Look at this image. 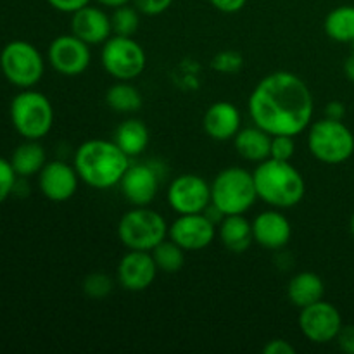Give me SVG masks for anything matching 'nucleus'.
<instances>
[{
	"label": "nucleus",
	"mask_w": 354,
	"mask_h": 354,
	"mask_svg": "<svg viewBox=\"0 0 354 354\" xmlns=\"http://www.w3.org/2000/svg\"><path fill=\"white\" fill-rule=\"evenodd\" d=\"M252 123L273 135L297 137L310 128L315 100L310 86L301 76L289 71L266 75L248 100Z\"/></svg>",
	"instance_id": "nucleus-1"
},
{
	"label": "nucleus",
	"mask_w": 354,
	"mask_h": 354,
	"mask_svg": "<svg viewBox=\"0 0 354 354\" xmlns=\"http://www.w3.org/2000/svg\"><path fill=\"white\" fill-rule=\"evenodd\" d=\"M73 166L83 183L92 189L106 190L120 185L130 166V158L118 147L114 140L92 138L76 149Z\"/></svg>",
	"instance_id": "nucleus-2"
},
{
	"label": "nucleus",
	"mask_w": 354,
	"mask_h": 354,
	"mask_svg": "<svg viewBox=\"0 0 354 354\" xmlns=\"http://www.w3.org/2000/svg\"><path fill=\"white\" fill-rule=\"evenodd\" d=\"M258 197L277 209H289L297 206L306 194V182L290 161L268 158L258 162L252 173Z\"/></svg>",
	"instance_id": "nucleus-3"
},
{
	"label": "nucleus",
	"mask_w": 354,
	"mask_h": 354,
	"mask_svg": "<svg viewBox=\"0 0 354 354\" xmlns=\"http://www.w3.org/2000/svg\"><path fill=\"white\" fill-rule=\"evenodd\" d=\"M258 199L254 176L241 166L221 169L211 183V204L223 216L248 213Z\"/></svg>",
	"instance_id": "nucleus-4"
},
{
	"label": "nucleus",
	"mask_w": 354,
	"mask_h": 354,
	"mask_svg": "<svg viewBox=\"0 0 354 354\" xmlns=\"http://www.w3.org/2000/svg\"><path fill=\"white\" fill-rule=\"evenodd\" d=\"M169 227L165 216L149 206H133L118 223V239L131 251H149L166 241Z\"/></svg>",
	"instance_id": "nucleus-5"
},
{
	"label": "nucleus",
	"mask_w": 354,
	"mask_h": 354,
	"mask_svg": "<svg viewBox=\"0 0 354 354\" xmlns=\"http://www.w3.org/2000/svg\"><path fill=\"white\" fill-rule=\"evenodd\" d=\"M10 121L21 137L40 140L54 127V107L41 92L24 88L10 102Z\"/></svg>",
	"instance_id": "nucleus-6"
},
{
	"label": "nucleus",
	"mask_w": 354,
	"mask_h": 354,
	"mask_svg": "<svg viewBox=\"0 0 354 354\" xmlns=\"http://www.w3.org/2000/svg\"><path fill=\"white\" fill-rule=\"evenodd\" d=\"M308 149L324 165H342L354 154V135L342 121L324 118L310 124Z\"/></svg>",
	"instance_id": "nucleus-7"
},
{
	"label": "nucleus",
	"mask_w": 354,
	"mask_h": 354,
	"mask_svg": "<svg viewBox=\"0 0 354 354\" xmlns=\"http://www.w3.org/2000/svg\"><path fill=\"white\" fill-rule=\"evenodd\" d=\"M0 69L9 83L19 88H31L44 76L45 62L33 44L14 40L0 52Z\"/></svg>",
	"instance_id": "nucleus-8"
},
{
	"label": "nucleus",
	"mask_w": 354,
	"mask_h": 354,
	"mask_svg": "<svg viewBox=\"0 0 354 354\" xmlns=\"http://www.w3.org/2000/svg\"><path fill=\"white\" fill-rule=\"evenodd\" d=\"M100 62L107 75L118 82H131L142 75L147 64L144 47L131 37L114 35L102 45Z\"/></svg>",
	"instance_id": "nucleus-9"
},
{
	"label": "nucleus",
	"mask_w": 354,
	"mask_h": 354,
	"mask_svg": "<svg viewBox=\"0 0 354 354\" xmlns=\"http://www.w3.org/2000/svg\"><path fill=\"white\" fill-rule=\"evenodd\" d=\"M168 204L175 213H204L211 204V185L199 175L183 173L168 187Z\"/></svg>",
	"instance_id": "nucleus-10"
},
{
	"label": "nucleus",
	"mask_w": 354,
	"mask_h": 354,
	"mask_svg": "<svg viewBox=\"0 0 354 354\" xmlns=\"http://www.w3.org/2000/svg\"><path fill=\"white\" fill-rule=\"evenodd\" d=\"M299 328L308 341L315 344H327L335 341L341 332L342 317L334 304L322 299L301 310Z\"/></svg>",
	"instance_id": "nucleus-11"
},
{
	"label": "nucleus",
	"mask_w": 354,
	"mask_h": 354,
	"mask_svg": "<svg viewBox=\"0 0 354 354\" xmlns=\"http://www.w3.org/2000/svg\"><path fill=\"white\" fill-rule=\"evenodd\" d=\"M48 64L64 76H78L86 71L92 61L90 45L75 35H59L47 50Z\"/></svg>",
	"instance_id": "nucleus-12"
},
{
	"label": "nucleus",
	"mask_w": 354,
	"mask_h": 354,
	"mask_svg": "<svg viewBox=\"0 0 354 354\" xmlns=\"http://www.w3.org/2000/svg\"><path fill=\"white\" fill-rule=\"evenodd\" d=\"M168 237L183 251H203L216 237V223L204 213L180 214L169 227Z\"/></svg>",
	"instance_id": "nucleus-13"
},
{
	"label": "nucleus",
	"mask_w": 354,
	"mask_h": 354,
	"mask_svg": "<svg viewBox=\"0 0 354 354\" xmlns=\"http://www.w3.org/2000/svg\"><path fill=\"white\" fill-rule=\"evenodd\" d=\"M158 265L149 251H131L118 263V282L130 292H142L149 289L158 275Z\"/></svg>",
	"instance_id": "nucleus-14"
},
{
	"label": "nucleus",
	"mask_w": 354,
	"mask_h": 354,
	"mask_svg": "<svg viewBox=\"0 0 354 354\" xmlns=\"http://www.w3.org/2000/svg\"><path fill=\"white\" fill-rule=\"evenodd\" d=\"M80 176L75 166L64 161H50L38 173V187L52 203H64L78 190Z\"/></svg>",
	"instance_id": "nucleus-15"
},
{
	"label": "nucleus",
	"mask_w": 354,
	"mask_h": 354,
	"mask_svg": "<svg viewBox=\"0 0 354 354\" xmlns=\"http://www.w3.org/2000/svg\"><path fill=\"white\" fill-rule=\"evenodd\" d=\"M120 190L131 206H149L159 190V176L149 165H130L120 182Z\"/></svg>",
	"instance_id": "nucleus-16"
},
{
	"label": "nucleus",
	"mask_w": 354,
	"mask_h": 354,
	"mask_svg": "<svg viewBox=\"0 0 354 354\" xmlns=\"http://www.w3.org/2000/svg\"><path fill=\"white\" fill-rule=\"evenodd\" d=\"M292 235L289 218L277 207L263 211L252 220V237L261 248L270 251H280L286 248Z\"/></svg>",
	"instance_id": "nucleus-17"
},
{
	"label": "nucleus",
	"mask_w": 354,
	"mask_h": 354,
	"mask_svg": "<svg viewBox=\"0 0 354 354\" xmlns=\"http://www.w3.org/2000/svg\"><path fill=\"white\" fill-rule=\"evenodd\" d=\"M71 33L88 45L104 44L113 33L111 17L95 6H85L73 12Z\"/></svg>",
	"instance_id": "nucleus-18"
},
{
	"label": "nucleus",
	"mask_w": 354,
	"mask_h": 354,
	"mask_svg": "<svg viewBox=\"0 0 354 354\" xmlns=\"http://www.w3.org/2000/svg\"><path fill=\"white\" fill-rule=\"evenodd\" d=\"M242 116L237 106L228 100H218L211 104L203 118L204 131L214 140H232L241 130Z\"/></svg>",
	"instance_id": "nucleus-19"
},
{
	"label": "nucleus",
	"mask_w": 354,
	"mask_h": 354,
	"mask_svg": "<svg viewBox=\"0 0 354 354\" xmlns=\"http://www.w3.org/2000/svg\"><path fill=\"white\" fill-rule=\"evenodd\" d=\"M234 145L242 159L251 162H261L270 158L272 151V135L259 127L241 128L234 137Z\"/></svg>",
	"instance_id": "nucleus-20"
},
{
	"label": "nucleus",
	"mask_w": 354,
	"mask_h": 354,
	"mask_svg": "<svg viewBox=\"0 0 354 354\" xmlns=\"http://www.w3.org/2000/svg\"><path fill=\"white\" fill-rule=\"evenodd\" d=\"M325 283L317 273L301 272L290 279L287 286V297L297 308H306L310 304L324 299Z\"/></svg>",
	"instance_id": "nucleus-21"
},
{
	"label": "nucleus",
	"mask_w": 354,
	"mask_h": 354,
	"mask_svg": "<svg viewBox=\"0 0 354 354\" xmlns=\"http://www.w3.org/2000/svg\"><path fill=\"white\" fill-rule=\"evenodd\" d=\"M220 239L225 248L232 252H244L251 248L252 223L244 214H228L220 221Z\"/></svg>",
	"instance_id": "nucleus-22"
},
{
	"label": "nucleus",
	"mask_w": 354,
	"mask_h": 354,
	"mask_svg": "<svg viewBox=\"0 0 354 354\" xmlns=\"http://www.w3.org/2000/svg\"><path fill=\"white\" fill-rule=\"evenodd\" d=\"M114 142L128 158L140 156L151 142V131L144 121L131 118V120L120 123V127L116 128V133H114Z\"/></svg>",
	"instance_id": "nucleus-23"
},
{
	"label": "nucleus",
	"mask_w": 354,
	"mask_h": 354,
	"mask_svg": "<svg viewBox=\"0 0 354 354\" xmlns=\"http://www.w3.org/2000/svg\"><path fill=\"white\" fill-rule=\"evenodd\" d=\"M9 161L19 178H28L41 171V168L47 165V154L38 140H26L17 145Z\"/></svg>",
	"instance_id": "nucleus-24"
},
{
	"label": "nucleus",
	"mask_w": 354,
	"mask_h": 354,
	"mask_svg": "<svg viewBox=\"0 0 354 354\" xmlns=\"http://www.w3.org/2000/svg\"><path fill=\"white\" fill-rule=\"evenodd\" d=\"M324 30L330 40L339 44L354 41V6H339L327 14Z\"/></svg>",
	"instance_id": "nucleus-25"
},
{
	"label": "nucleus",
	"mask_w": 354,
	"mask_h": 354,
	"mask_svg": "<svg viewBox=\"0 0 354 354\" xmlns=\"http://www.w3.org/2000/svg\"><path fill=\"white\" fill-rule=\"evenodd\" d=\"M106 102L116 113H137L142 107V95L130 82H118L107 88Z\"/></svg>",
	"instance_id": "nucleus-26"
},
{
	"label": "nucleus",
	"mask_w": 354,
	"mask_h": 354,
	"mask_svg": "<svg viewBox=\"0 0 354 354\" xmlns=\"http://www.w3.org/2000/svg\"><path fill=\"white\" fill-rule=\"evenodd\" d=\"M183 252L185 251L169 239V241H162L161 244L156 245L151 251V254L154 258L156 265H158L159 272L176 273L182 270L183 263H185V254Z\"/></svg>",
	"instance_id": "nucleus-27"
},
{
	"label": "nucleus",
	"mask_w": 354,
	"mask_h": 354,
	"mask_svg": "<svg viewBox=\"0 0 354 354\" xmlns=\"http://www.w3.org/2000/svg\"><path fill=\"white\" fill-rule=\"evenodd\" d=\"M140 10L137 7L121 6L116 7L111 16V24H113V33L121 35V37H133L140 24Z\"/></svg>",
	"instance_id": "nucleus-28"
},
{
	"label": "nucleus",
	"mask_w": 354,
	"mask_h": 354,
	"mask_svg": "<svg viewBox=\"0 0 354 354\" xmlns=\"http://www.w3.org/2000/svg\"><path fill=\"white\" fill-rule=\"evenodd\" d=\"M113 279L102 272H93L85 277L83 280V292L90 297V299H104L113 292Z\"/></svg>",
	"instance_id": "nucleus-29"
},
{
	"label": "nucleus",
	"mask_w": 354,
	"mask_h": 354,
	"mask_svg": "<svg viewBox=\"0 0 354 354\" xmlns=\"http://www.w3.org/2000/svg\"><path fill=\"white\" fill-rule=\"evenodd\" d=\"M17 175L12 165L7 159L0 158V204L6 203L7 197L16 190Z\"/></svg>",
	"instance_id": "nucleus-30"
},
{
	"label": "nucleus",
	"mask_w": 354,
	"mask_h": 354,
	"mask_svg": "<svg viewBox=\"0 0 354 354\" xmlns=\"http://www.w3.org/2000/svg\"><path fill=\"white\" fill-rule=\"evenodd\" d=\"M294 151H296L294 137H289V135H273L270 158L280 159V161H290Z\"/></svg>",
	"instance_id": "nucleus-31"
},
{
	"label": "nucleus",
	"mask_w": 354,
	"mask_h": 354,
	"mask_svg": "<svg viewBox=\"0 0 354 354\" xmlns=\"http://www.w3.org/2000/svg\"><path fill=\"white\" fill-rule=\"evenodd\" d=\"M213 69L220 73H237L242 68V55L234 50L220 52L211 62Z\"/></svg>",
	"instance_id": "nucleus-32"
},
{
	"label": "nucleus",
	"mask_w": 354,
	"mask_h": 354,
	"mask_svg": "<svg viewBox=\"0 0 354 354\" xmlns=\"http://www.w3.org/2000/svg\"><path fill=\"white\" fill-rule=\"evenodd\" d=\"M131 2L145 16H159L169 9L173 0H131Z\"/></svg>",
	"instance_id": "nucleus-33"
},
{
	"label": "nucleus",
	"mask_w": 354,
	"mask_h": 354,
	"mask_svg": "<svg viewBox=\"0 0 354 354\" xmlns=\"http://www.w3.org/2000/svg\"><path fill=\"white\" fill-rule=\"evenodd\" d=\"M335 341H337L339 349L342 353L354 354V325H342Z\"/></svg>",
	"instance_id": "nucleus-34"
},
{
	"label": "nucleus",
	"mask_w": 354,
	"mask_h": 354,
	"mask_svg": "<svg viewBox=\"0 0 354 354\" xmlns=\"http://www.w3.org/2000/svg\"><path fill=\"white\" fill-rule=\"evenodd\" d=\"M47 2L59 12L73 14L82 9V7L88 6L90 0H47Z\"/></svg>",
	"instance_id": "nucleus-35"
},
{
	"label": "nucleus",
	"mask_w": 354,
	"mask_h": 354,
	"mask_svg": "<svg viewBox=\"0 0 354 354\" xmlns=\"http://www.w3.org/2000/svg\"><path fill=\"white\" fill-rule=\"evenodd\" d=\"M265 354H296V348L286 339H273L263 348Z\"/></svg>",
	"instance_id": "nucleus-36"
},
{
	"label": "nucleus",
	"mask_w": 354,
	"mask_h": 354,
	"mask_svg": "<svg viewBox=\"0 0 354 354\" xmlns=\"http://www.w3.org/2000/svg\"><path fill=\"white\" fill-rule=\"evenodd\" d=\"M209 2L211 6H213L214 9L220 10V12L235 14L239 12V10L244 9L248 0H209Z\"/></svg>",
	"instance_id": "nucleus-37"
},
{
	"label": "nucleus",
	"mask_w": 354,
	"mask_h": 354,
	"mask_svg": "<svg viewBox=\"0 0 354 354\" xmlns=\"http://www.w3.org/2000/svg\"><path fill=\"white\" fill-rule=\"evenodd\" d=\"M346 116V106L341 100H332L325 106V118H330V120H339L342 121Z\"/></svg>",
	"instance_id": "nucleus-38"
},
{
	"label": "nucleus",
	"mask_w": 354,
	"mask_h": 354,
	"mask_svg": "<svg viewBox=\"0 0 354 354\" xmlns=\"http://www.w3.org/2000/svg\"><path fill=\"white\" fill-rule=\"evenodd\" d=\"M344 75L348 76L349 82H354V52L346 59L344 62Z\"/></svg>",
	"instance_id": "nucleus-39"
},
{
	"label": "nucleus",
	"mask_w": 354,
	"mask_h": 354,
	"mask_svg": "<svg viewBox=\"0 0 354 354\" xmlns=\"http://www.w3.org/2000/svg\"><path fill=\"white\" fill-rule=\"evenodd\" d=\"M97 2H99L100 6H104V7H111V9H116V7L127 6V3L131 2V0H97Z\"/></svg>",
	"instance_id": "nucleus-40"
},
{
	"label": "nucleus",
	"mask_w": 354,
	"mask_h": 354,
	"mask_svg": "<svg viewBox=\"0 0 354 354\" xmlns=\"http://www.w3.org/2000/svg\"><path fill=\"white\" fill-rule=\"evenodd\" d=\"M349 228H351V234H353V237H354V214L351 216V221H349Z\"/></svg>",
	"instance_id": "nucleus-41"
},
{
	"label": "nucleus",
	"mask_w": 354,
	"mask_h": 354,
	"mask_svg": "<svg viewBox=\"0 0 354 354\" xmlns=\"http://www.w3.org/2000/svg\"><path fill=\"white\" fill-rule=\"evenodd\" d=\"M353 48H354V41H353Z\"/></svg>",
	"instance_id": "nucleus-42"
}]
</instances>
